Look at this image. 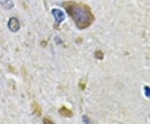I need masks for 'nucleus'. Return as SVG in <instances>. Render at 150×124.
<instances>
[{
    "label": "nucleus",
    "mask_w": 150,
    "mask_h": 124,
    "mask_svg": "<svg viewBox=\"0 0 150 124\" xmlns=\"http://www.w3.org/2000/svg\"><path fill=\"white\" fill-rule=\"evenodd\" d=\"M63 6L79 29H85L91 26L95 20L91 8L85 4L69 1L64 3Z\"/></svg>",
    "instance_id": "1"
},
{
    "label": "nucleus",
    "mask_w": 150,
    "mask_h": 124,
    "mask_svg": "<svg viewBox=\"0 0 150 124\" xmlns=\"http://www.w3.org/2000/svg\"><path fill=\"white\" fill-rule=\"evenodd\" d=\"M8 27L10 29L11 32H18L19 30V28H20V23H19L18 19L17 18L12 17V18H10V19L8 20Z\"/></svg>",
    "instance_id": "2"
},
{
    "label": "nucleus",
    "mask_w": 150,
    "mask_h": 124,
    "mask_svg": "<svg viewBox=\"0 0 150 124\" xmlns=\"http://www.w3.org/2000/svg\"><path fill=\"white\" fill-rule=\"evenodd\" d=\"M52 14L54 17L55 20L57 22V26H59V24L64 21L65 19V14L64 13V12L58 8H54L52 10Z\"/></svg>",
    "instance_id": "3"
},
{
    "label": "nucleus",
    "mask_w": 150,
    "mask_h": 124,
    "mask_svg": "<svg viewBox=\"0 0 150 124\" xmlns=\"http://www.w3.org/2000/svg\"><path fill=\"white\" fill-rule=\"evenodd\" d=\"M59 113L61 116L65 117V118H71L73 116V112L70 109L64 107V106H63L62 108L59 109Z\"/></svg>",
    "instance_id": "4"
},
{
    "label": "nucleus",
    "mask_w": 150,
    "mask_h": 124,
    "mask_svg": "<svg viewBox=\"0 0 150 124\" xmlns=\"http://www.w3.org/2000/svg\"><path fill=\"white\" fill-rule=\"evenodd\" d=\"M0 4L6 9H11L13 8V3L11 0H0Z\"/></svg>",
    "instance_id": "5"
},
{
    "label": "nucleus",
    "mask_w": 150,
    "mask_h": 124,
    "mask_svg": "<svg viewBox=\"0 0 150 124\" xmlns=\"http://www.w3.org/2000/svg\"><path fill=\"white\" fill-rule=\"evenodd\" d=\"M33 113L36 114V115H38V116H40L41 115L42 110H41V108L39 107V105L37 103H33Z\"/></svg>",
    "instance_id": "6"
},
{
    "label": "nucleus",
    "mask_w": 150,
    "mask_h": 124,
    "mask_svg": "<svg viewBox=\"0 0 150 124\" xmlns=\"http://www.w3.org/2000/svg\"><path fill=\"white\" fill-rule=\"evenodd\" d=\"M94 57H95V58H97L98 60H103V59L104 55H103V53L102 51L98 50V51H96V52L94 53Z\"/></svg>",
    "instance_id": "7"
},
{
    "label": "nucleus",
    "mask_w": 150,
    "mask_h": 124,
    "mask_svg": "<svg viewBox=\"0 0 150 124\" xmlns=\"http://www.w3.org/2000/svg\"><path fill=\"white\" fill-rule=\"evenodd\" d=\"M145 90V94H146V96L147 97H149L150 98V88L149 87H145L144 88Z\"/></svg>",
    "instance_id": "8"
},
{
    "label": "nucleus",
    "mask_w": 150,
    "mask_h": 124,
    "mask_svg": "<svg viewBox=\"0 0 150 124\" xmlns=\"http://www.w3.org/2000/svg\"><path fill=\"white\" fill-rule=\"evenodd\" d=\"M43 123L44 124H54V123H52L49 119L43 118Z\"/></svg>",
    "instance_id": "9"
},
{
    "label": "nucleus",
    "mask_w": 150,
    "mask_h": 124,
    "mask_svg": "<svg viewBox=\"0 0 150 124\" xmlns=\"http://www.w3.org/2000/svg\"><path fill=\"white\" fill-rule=\"evenodd\" d=\"M79 87H80V88L81 89H85V87H86V84L85 83H83V82H79Z\"/></svg>",
    "instance_id": "10"
},
{
    "label": "nucleus",
    "mask_w": 150,
    "mask_h": 124,
    "mask_svg": "<svg viewBox=\"0 0 150 124\" xmlns=\"http://www.w3.org/2000/svg\"><path fill=\"white\" fill-rule=\"evenodd\" d=\"M41 46H42V47H46V46H47V42H46L45 40H43V41L41 42Z\"/></svg>",
    "instance_id": "11"
}]
</instances>
